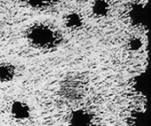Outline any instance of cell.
<instances>
[{"instance_id":"obj_1","label":"cell","mask_w":151,"mask_h":126,"mask_svg":"<svg viewBox=\"0 0 151 126\" xmlns=\"http://www.w3.org/2000/svg\"><path fill=\"white\" fill-rule=\"evenodd\" d=\"M26 37L32 47L42 50L55 49L62 42L61 34L45 23H35L29 26Z\"/></svg>"},{"instance_id":"obj_2","label":"cell","mask_w":151,"mask_h":126,"mask_svg":"<svg viewBox=\"0 0 151 126\" xmlns=\"http://www.w3.org/2000/svg\"><path fill=\"white\" fill-rule=\"evenodd\" d=\"M88 90V79L82 73H71L65 77L59 85L60 95L67 101L83 99Z\"/></svg>"},{"instance_id":"obj_3","label":"cell","mask_w":151,"mask_h":126,"mask_svg":"<svg viewBox=\"0 0 151 126\" xmlns=\"http://www.w3.org/2000/svg\"><path fill=\"white\" fill-rule=\"evenodd\" d=\"M128 17L133 26L138 27H146L148 26V11L146 4L134 3L130 6Z\"/></svg>"},{"instance_id":"obj_4","label":"cell","mask_w":151,"mask_h":126,"mask_svg":"<svg viewBox=\"0 0 151 126\" xmlns=\"http://www.w3.org/2000/svg\"><path fill=\"white\" fill-rule=\"evenodd\" d=\"M69 126H96L95 116L88 110H76L69 117Z\"/></svg>"},{"instance_id":"obj_5","label":"cell","mask_w":151,"mask_h":126,"mask_svg":"<svg viewBox=\"0 0 151 126\" xmlns=\"http://www.w3.org/2000/svg\"><path fill=\"white\" fill-rule=\"evenodd\" d=\"M10 111L12 117L17 121H27L31 117V109L29 105L22 101H15L12 102Z\"/></svg>"},{"instance_id":"obj_6","label":"cell","mask_w":151,"mask_h":126,"mask_svg":"<svg viewBox=\"0 0 151 126\" xmlns=\"http://www.w3.org/2000/svg\"><path fill=\"white\" fill-rule=\"evenodd\" d=\"M17 74L16 67L11 63L0 64V83L11 82Z\"/></svg>"},{"instance_id":"obj_7","label":"cell","mask_w":151,"mask_h":126,"mask_svg":"<svg viewBox=\"0 0 151 126\" xmlns=\"http://www.w3.org/2000/svg\"><path fill=\"white\" fill-rule=\"evenodd\" d=\"M146 74L145 72H142L134 76L131 81V88L134 92L138 94L144 95L146 94Z\"/></svg>"},{"instance_id":"obj_8","label":"cell","mask_w":151,"mask_h":126,"mask_svg":"<svg viewBox=\"0 0 151 126\" xmlns=\"http://www.w3.org/2000/svg\"><path fill=\"white\" fill-rule=\"evenodd\" d=\"M127 125L128 126H147L145 112L140 110L132 111L127 118Z\"/></svg>"},{"instance_id":"obj_9","label":"cell","mask_w":151,"mask_h":126,"mask_svg":"<svg viewBox=\"0 0 151 126\" xmlns=\"http://www.w3.org/2000/svg\"><path fill=\"white\" fill-rule=\"evenodd\" d=\"M65 24L69 29L77 30L82 27L83 19L81 15H80L78 12H71L66 15L65 19Z\"/></svg>"},{"instance_id":"obj_10","label":"cell","mask_w":151,"mask_h":126,"mask_svg":"<svg viewBox=\"0 0 151 126\" xmlns=\"http://www.w3.org/2000/svg\"><path fill=\"white\" fill-rule=\"evenodd\" d=\"M92 11L96 17H105L110 12V4L107 0H95Z\"/></svg>"},{"instance_id":"obj_11","label":"cell","mask_w":151,"mask_h":126,"mask_svg":"<svg viewBox=\"0 0 151 126\" xmlns=\"http://www.w3.org/2000/svg\"><path fill=\"white\" fill-rule=\"evenodd\" d=\"M28 6L34 9H48L55 5L58 0H23Z\"/></svg>"},{"instance_id":"obj_12","label":"cell","mask_w":151,"mask_h":126,"mask_svg":"<svg viewBox=\"0 0 151 126\" xmlns=\"http://www.w3.org/2000/svg\"><path fill=\"white\" fill-rule=\"evenodd\" d=\"M128 47L131 50H139L142 47V41L138 37H134L129 40Z\"/></svg>"},{"instance_id":"obj_13","label":"cell","mask_w":151,"mask_h":126,"mask_svg":"<svg viewBox=\"0 0 151 126\" xmlns=\"http://www.w3.org/2000/svg\"><path fill=\"white\" fill-rule=\"evenodd\" d=\"M79 1H85V0H79Z\"/></svg>"}]
</instances>
